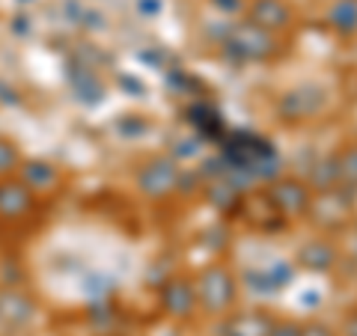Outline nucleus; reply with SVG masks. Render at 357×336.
Wrapping results in <instances>:
<instances>
[{"label":"nucleus","instance_id":"1","mask_svg":"<svg viewBox=\"0 0 357 336\" xmlns=\"http://www.w3.org/2000/svg\"><path fill=\"white\" fill-rule=\"evenodd\" d=\"M13 158H15V155L9 152V146H3V143H0V170H6V167L13 164Z\"/></svg>","mask_w":357,"mask_h":336}]
</instances>
